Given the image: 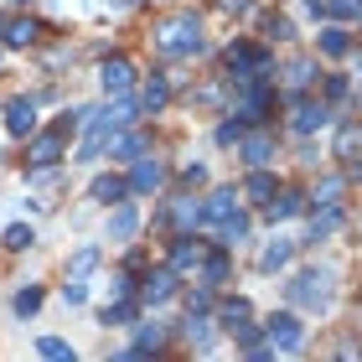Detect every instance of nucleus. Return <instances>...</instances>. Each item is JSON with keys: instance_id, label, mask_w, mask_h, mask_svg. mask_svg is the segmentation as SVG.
I'll return each mask as SVG.
<instances>
[{"instance_id": "obj_24", "label": "nucleus", "mask_w": 362, "mask_h": 362, "mask_svg": "<svg viewBox=\"0 0 362 362\" xmlns=\"http://www.w3.org/2000/svg\"><path fill=\"white\" fill-rule=\"evenodd\" d=\"M249 238V218H243V212H233V218L223 223V249H233V243H243Z\"/></svg>"}, {"instance_id": "obj_7", "label": "nucleus", "mask_w": 362, "mask_h": 362, "mask_svg": "<svg viewBox=\"0 0 362 362\" xmlns=\"http://www.w3.org/2000/svg\"><path fill=\"white\" fill-rule=\"evenodd\" d=\"M135 228H140V207L135 202H119V207H114V218H109V243L135 238Z\"/></svg>"}, {"instance_id": "obj_35", "label": "nucleus", "mask_w": 362, "mask_h": 362, "mask_svg": "<svg viewBox=\"0 0 362 362\" xmlns=\"http://www.w3.org/2000/svg\"><path fill=\"white\" fill-rule=\"evenodd\" d=\"M238 140H243V124H238V114H233V119L218 129V145H238Z\"/></svg>"}, {"instance_id": "obj_13", "label": "nucleus", "mask_w": 362, "mask_h": 362, "mask_svg": "<svg viewBox=\"0 0 362 362\" xmlns=\"http://www.w3.org/2000/svg\"><path fill=\"white\" fill-rule=\"evenodd\" d=\"M290 264V238H269L264 249H259V269L274 274V269H285Z\"/></svg>"}, {"instance_id": "obj_42", "label": "nucleus", "mask_w": 362, "mask_h": 362, "mask_svg": "<svg viewBox=\"0 0 362 362\" xmlns=\"http://www.w3.org/2000/svg\"><path fill=\"white\" fill-rule=\"evenodd\" d=\"M357 16H362V11H357Z\"/></svg>"}, {"instance_id": "obj_26", "label": "nucleus", "mask_w": 362, "mask_h": 362, "mask_svg": "<svg viewBox=\"0 0 362 362\" xmlns=\"http://www.w3.org/2000/svg\"><path fill=\"white\" fill-rule=\"evenodd\" d=\"M104 151H109L114 160H119V156H140V151H145V135H119V140H109Z\"/></svg>"}, {"instance_id": "obj_21", "label": "nucleus", "mask_w": 362, "mask_h": 362, "mask_svg": "<svg viewBox=\"0 0 362 362\" xmlns=\"http://www.w3.org/2000/svg\"><path fill=\"white\" fill-rule=\"evenodd\" d=\"M166 98H171V88H166V78H151V83H145V93H140V104H145V109L156 114V109H166Z\"/></svg>"}, {"instance_id": "obj_11", "label": "nucleus", "mask_w": 362, "mask_h": 362, "mask_svg": "<svg viewBox=\"0 0 362 362\" xmlns=\"http://www.w3.org/2000/svg\"><path fill=\"white\" fill-rule=\"evenodd\" d=\"M124 192H129V181H119V176H93V187H88V197L93 202H124Z\"/></svg>"}, {"instance_id": "obj_10", "label": "nucleus", "mask_w": 362, "mask_h": 362, "mask_svg": "<svg viewBox=\"0 0 362 362\" xmlns=\"http://www.w3.org/2000/svg\"><path fill=\"white\" fill-rule=\"evenodd\" d=\"M98 259H104V249H98V243H83V249L68 259V279H88L98 269Z\"/></svg>"}, {"instance_id": "obj_23", "label": "nucleus", "mask_w": 362, "mask_h": 362, "mask_svg": "<svg viewBox=\"0 0 362 362\" xmlns=\"http://www.w3.org/2000/svg\"><path fill=\"white\" fill-rule=\"evenodd\" d=\"M243 197H249V202H269V197H274V176L254 171V176H249V187H243Z\"/></svg>"}, {"instance_id": "obj_33", "label": "nucleus", "mask_w": 362, "mask_h": 362, "mask_svg": "<svg viewBox=\"0 0 362 362\" xmlns=\"http://www.w3.org/2000/svg\"><path fill=\"white\" fill-rule=\"evenodd\" d=\"M62 300H68V305H83V300H88V285H83V279H68V285H62Z\"/></svg>"}, {"instance_id": "obj_40", "label": "nucleus", "mask_w": 362, "mask_h": 362, "mask_svg": "<svg viewBox=\"0 0 362 362\" xmlns=\"http://www.w3.org/2000/svg\"><path fill=\"white\" fill-rule=\"evenodd\" d=\"M249 6H254V0H223V11H233V16H243Z\"/></svg>"}, {"instance_id": "obj_16", "label": "nucleus", "mask_w": 362, "mask_h": 362, "mask_svg": "<svg viewBox=\"0 0 362 362\" xmlns=\"http://www.w3.org/2000/svg\"><path fill=\"white\" fill-rule=\"evenodd\" d=\"M171 295H176V269H160V274L145 279V300H151V305L171 300Z\"/></svg>"}, {"instance_id": "obj_32", "label": "nucleus", "mask_w": 362, "mask_h": 362, "mask_svg": "<svg viewBox=\"0 0 362 362\" xmlns=\"http://www.w3.org/2000/svg\"><path fill=\"white\" fill-rule=\"evenodd\" d=\"M337 197H341V181H321L316 187V207H337Z\"/></svg>"}, {"instance_id": "obj_20", "label": "nucleus", "mask_w": 362, "mask_h": 362, "mask_svg": "<svg viewBox=\"0 0 362 362\" xmlns=\"http://www.w3.org/2000/svg\"><path fill=\"white\" fill-rule=\"evenodd\" d=\"M321 52H326V57H347V52H352L347 31H341V26H332V31H321Z\"/></svg>"}, {"instance_id": "obj_28", "label": "nucleus", "mask_w": 362, "mask_h": 362, "mask_svg": "<svg viewBox=\"0 0 362 362\" xmlns=\"http://www.w3.org/2000/svg\"><path fill=\"white\" fill-rule=\"evenodd\" d=\"M243 321H249V300H228L223 305V326H228V332H238Z\"/></svg>"}, {"instance_id": "obj_8", "label": "nucleus", "mask_w": 362, "mask_h": 362, "mask_svg": "<svg viewBox=\"0 0 362 362\" xmlns=\"http://www.w3.org/2000/svg\"><path fill=\"white\" fill-rule=\"evenodd\" d=\"M160 181H166V166H160V160H151L145 156L135 171H129V192H156Z\"/></svg>"}, {"instance_id": "obj_3", "label": "nucleus", "mask_w": 362, "mask_h": 362, "mask_svg": "<svg viewBox=\"0 0 362 362\" xmlns=\"http://www.w3.org/2000/svg\"><path fill=\"white\" fill-rule=\"evenodd\" d=\"M290 300L305 305V310H326L332 305V274L326 269H300L295 285H290Z\"/></svg>"}, {"instance_id": "obj_41", "label": "nucleus", "mask_w": 362, "mask_h": 362, "mask_svg": "<svg viewBox=\"0 0 362 362\" xmlns=\"http://www.w3.org/2000/svg\"><path fill=\"white\" fill-rule=\"evenodd\" d=\"M352 176H357V181H362V166H357V171H352Z\"/></svg>"}, {"instance_id": "obj_27", "label": "nucleus", "mask_w": 362, "mask_h": 362, "mask_svg": "<svg viewBox=\"0 0 362 362\" xmlns=\"http://www.w3.org/2000/svg\"><path fill=\"white\" fill-rule=\"evenodd\" d=\"M11 305H16V316H31V310H37V305H42V290H37V285H26V290H16V300H11Z\"/></svg>"}, {"instance_id": "obj_4", "label": "nucleus", "mask_w": 362, "mask_h": 362, "mask_svg": "<svg viewBox=\"0 0 362 362\" xmlns=\"http://www.w3.org/2000/svg\"><path fill=\"white\" fill-rule=\"evenodd\" d=\"M98 83H104L109 98L129 93V88H135V62H129V57H109L104 68H98Z\"/></svg>"}, {"instance_id": "obj_6", "label": "nucleus", "mask_w": 362, "mask_h": 362, "mask_svg": "<svg viewBox=\"0 0 362 362\" xmlns=\"http://www.w3.org/2000/svg\"><path fill=\"white\" fill-rule=\"evenodd\" d=\"M6 129L11 135H37V104H31V98H11L6 104Z\"/></svg>"}, {"instance_id": "obj_37", "label": "nucleus", "mask_w": 362, "mask_h": 362, "mask_svg": "<svg viewBox=\"0 0 362 362\" xmlns=\"http://www.w3.org/2000/svg\"><path fill=\"white\" fill-rule=\"evenodd\" d=\"M264 31H269L274 42H285V37H290V21H285V16H269V21H264Z\"/></svg>"}, {"instance_id": "obj_34", "label": "nucleus", "mask_w": 362, "mask_h": 362, "mask_svg": "<svg viewBox=\"0 0 362 362\" xmlns=\"http://www.w3.org/2000/svg\"><path fill=\"white\" fill-rule=\"evenodd\" d=\"M187 337H192V341H197V347H207V337H212V326H207V321H202V316H197V321H192V316H187Z\"/></svg>"}, {"instance_id": "obj_38", "label": "nucleus", "mask_w": 362, "mask_h": 362, "mask_svg": "<svg viewBox=\"0 0 362 362\" xmlns=\"http://www.w3.org/2000/svg\"><path fill=\"white\" fill-rule=\"evenodd\" d=\"M223 279H228V259L218 254V259H212V264H207V285H223Z\"/></svg>"}, {"instance_id": "obj_31", "label": "nucleus", "mask_w": 362, "mask_h": 362, "mask_svg": "<svg viewBox=\"0 0 362 362\" xmlns=\"http://www.w3.org/2000/svg\"><path fill=\"white\" fill-rule=\"evenodd\" d=\"M326 11L337 16V21H357V11H362V0H326Z\"/></svg>"}, {"instance_id": "obj_39", "label": "nucleus", "mask_w": 362, "mask_h": 362, "mask_svg": "<svg viewBox=\"0 0 362 362\" xmlns=\"http://www.w3.org/2000/svg\"><path fill=\"white\" fill-rule=\"evenodd\" d=\"M326 98H347V78H332V83H326Z\"/></svg>"}, {"instance_id": "obj_19", "label": "nucleus", "mask_w": 362, "mask_h": 362, "mask_svg": "<svg viewBox=\"0 0 362 362\" xmlns=\"http://www.w3.org/2000/svg\"><path fill=\"white\" fill-rule=\"evenodd\" d=\"M160 341H166V332H160V326L151 321V326H140V337H135V347H129L124 357H140V352H156Z\"/></svg>"}, {"instance_id": "obj_22", "label": "nucleus", "mask_w": 362, "mask_h": 362, "mask_svg": "<svg viewBox=\"0 0 362 362\" xmlns=\"http://www.w3.org/2000/svg\"><path fill=\"white\" fill-rule=\"evenodd\" d=\"M171 223H176V228H197V223H202V207H197L192 197H181V202L171 207Z\"/></svg>"}, {"instance_id": "obj_14", "label": "nucleus", "mask_w": 362, "mask_h": 362, "mask_svg": "<svg viewBox=\"0 0 362 362\" xmlns=\"http://www.w3.org/2000/svg\"><path fill=\"white\" fill-rule=\"evenodd\" d=\"M42 26L31 21V16H21V21H6V47H37Z\"/></svg>"}, {"instance_id": "obj_18", "label": "nucleus", "mask_w": 362, "mask_h": 362, "mask_svg": "<svg viewBox=\"0 0 362 362\" xmlns=\"http://www.w3.org/2000/svg\"><path fill=\"white\" fill-rule=\"evenodd\" d=\"M269 156H274V140L269 135H249V140H243V160H249V166H264Z\"/></svg>"}, {"instance_id": "obj_5", "label": "nucleus", "mask_w": 362, "mask_h": 362, "mask_svg": "<svg viewBox=\"0 0 362 362\" xmlns=\"http://www.w3.org/2000/svg\"><path fill=\"white\" fill-rule=\"evenodd\" d=\"M264 332H269V347L274 352H300L305 347V332H300V321H295V316H269Z\"/></svg>"}, {"instance_id": "obj_2", "label": "nucleus", "mask_w": 362, "mask_h": 362, "mask_svg": "<svg viewBox=\"0 0 362 362\" xmlns=\"http://www.w3.org/2000/svg\"><path fill=\"white\" fill-rule=\"evenodd\" d=\"M156 47L166 57H192V52H202V21H197V16H171L166 26L156 31Z\"/></svg>"}, {"instance_id": "obj_29", "label": "nucleus", "mask_w": 362, "mask_h": 362, "mask_svg": "<svg viewBox=\"0 0 362 362\" xmlns=\"http://www.w3.org/2000/svg\"><path fill=\"white\" fill-rule=\"evenodd\" d=\"M352 151H362V124H347L337 135V156H352Z\"/></svg>"}, {"instance_id": "obj_12", "label": "nucleus", "mask_w": 362, "mask_h": 362, "mask_svg": "<svg viewBox=\"0 0 362 362\" xmlns=\"http://www.w3.org/2000/svg\"><path fill=\"white\" fill-rule=\"evenodd\" d=\"M233 212H238V192L223 187V192H212V202L202 207V218H207V223H228Z\"/></svg>"}, {"instance_id": "obj_30", "label": "nucleus", "mask_w": 362, "mask_h": 362, "mask_svg": "<svg viewBox=\"0 0 362 362\" xmlns=\"http://www.w3.org/2000/svg\"><path fill=\"white\" fill-rule=\"evenodd\" d=\"M37 352H42V357H73V341H62V337H42V341H37Z\"/></svg>"}, {"instance_id": "obj_1", "label": "nucleus", "mask_w": 362, "mask_h": 362, "mask_svg": "<svg viewBox=\"0 0 362 362\" xmlns=\"http://www.w3.org/2000/svg\"><path fill=\"white\" fill-rule=\"evenodd\" d=\"M73 129H78L73 114H62L47 135H26V140H31V145H26V166H31V171H52L57 160H62V151H68V135H73Z\"/></svg>"}, {"instance_id": "obj_9", "label": "nucleus", "mask_w": 362, "mask_h": 362, "mask_svg": "<svg viewBox=\"0 0 362 362\" xmlns=\"http://www.w3.org/2000/svg\"><path fill=\"white\" fill-rule=\"evenodd\" d=\"M332 114H326V104H295V119H290V129L295 135H310V129H321Z\"/></svg>"}, {"instance_id": "obj_25", "label": "nucleus", "mask_w": 362, "mask_h": 362, "mask_svg": "<svg viewBox=\"0 0 362 362\" xmlns=\"http://www.w3.org/2000/svg\"><path fill=\"white\" fill-rule=\"evenodd\" d=\"M31 243H37V233H31L26 223H16V228H6V249H11V254H26Z\"/></svg>"}, {"instance_id": "obj_36", "label": "nucleus", "mask_w": 362, "mask_h": 362, "mask_svg": "<svg viewBox=\"0 0 362 362\" xmlns=\"http://www.w3.org/2000/svg\"><path fill=\"white\" fill-rule=\"evenodd\" d=\"M310 73H316V68H310V62L300 57V62L290 68V83H295V88H305V83H310Z\"/></svg>"}, {"instance_id": "obj_17", "label": "nucleus", "mask_w": 362, "mask_h": 362, "mask_svg": "<svg viewBox=\"0 0 362 362\" xmlns=\"http://www.w3.org/2000/svg\"><path fill=\"white\" fill-rule=\"evenodd\" d=\"M300 207H305L300 192H279V202H269V223H285V218H295Z\"/></svg>"}, {"instance_id": "obj_15", "label": "nucleus", "mask_w": 362, "mask_h": 362, "mask_svg": "<svg viewBox=\"0 0 362 362\" xmlns=\"http://www.w3.org/2000/svg\"><path fill=\"white\" fill-rule=\"evenodd\" d=\"M202 264V243H192V238H176V249H171V269L176 274H187Z\"/></svg>"}]
</instances>
